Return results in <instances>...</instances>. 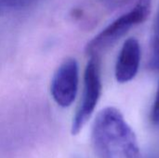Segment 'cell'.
<instances>
[{"mask_svg": "<svg viewBox=\"0 0 159 158\" xmlns=\"http://www.w3.org/2000/svg\"><path fill=\"white\" fill-rule=\"evenodd\" d=\"M79 83V66L75 59L63 61L53 74L50 93L54 102L61 107L67 108L75 102Z\"/></svg>", "mask_w": 159, "mask_h": 158, "instance_id": "obj_4", "label": "cell"}, {"mask_svg": "<svg viewBox=\"0 0 159 158\" xmlns=\"http://www.w3.org/2000/svg\"><path fill=\"white\" fill-rule=\"evenodd\" d=\"M151 67L155 70H159V36L155 38L152 58L150 61Z\"/></svg>", "mask_w": 159, "mask_h": 158, "instance_id": "obj_7", "label": "cell"}, {"mask_svg": "<svg viewBox=\"0 0 159 158\" xmlns=\"http://www.w3.org/2000/svg\"><path fill=\"white\" fill-rule=\"evenodd\" d=\"M151 120L155 125L159 126V86L157 95H156V99H155V102H154V104L152 107Z\"/></svg>", "mask_w": 159, "mask_h": 158, "instance_id": "obj_8", "label": "cell"}, {"mask_svg": "<svg viewBox=\"0 0 159 158\" xmlns=\"http://www.w3.org/2000/svg\"><path fill=\"white\" fill-rule=\"evenodd\" d=\"M154 33H155V38L159 36V9L156 17V20H155V25H154Z\"/></svg>", "mask_w": 159, "mask_h": 158, "instance_id": "obj_10", "label": "cell"}, {"mask_svg": "<svg viewBox=\"0 0 159 158\" xmlns=\"http://www.w3.org/2000/svg\"><path fill=\"white\" fill-rule=\"evenodd\" d=\"M34 0H0V16L22 8Z\"/></svg>", "mask_w": 159, "mask_h": 158, "instance_id": "obj_6", "label": "cell"}, {"mask_svg": "<svg viewBox=\"0 0 159 158\" xmlns=\"http://www.w3.org/2000/svg\"><path fill=\"white\" fill-rule=\"evenodd\" d=\"M142 50L139 41L130 37L121 47L115 69V75L119 83L131 81L137 74L141 63Z\"/></svg>", "mask_w": 159, "mask_h": 158, "instance_id": "obj_5", "label": "cell"}, {"mask_svg": "<svg viewBox=\"0 0 159 158\" xmlns=\"http://www.w3.org/2000/svg\"><path fill=\"white\" fill-rule=\"evenodd\" d=\"M129 0H98L102 6H104L107 8H117L121 6H123L126 2Z\"/></svg>", "mask_w": 159, "mask_h": 158, "instance_id": "obj_9", "label": "cell"}, {"mask_svg": "<svg viewBox=\"0 0 159 158\" xmlns=\"http://www.w3.org/2000/svg\"><path fill=\"white\" fill-rule=\"evenodd\" d=\"M102 94L99 57H89L84 73V87L80 103L72 123V134L77 135L92 116Z\"/></svg>", "mask_w": 159, "mask_h": 158, "instance_id": "obj_3", "label": "cell"}, {"mask_svg": "<svg viewBox=\"0 0 159 158\" xmlns=\"http://www.w3.org/2000/svg\"><path fill=\"white\" fill-rule=\"evenodd\" d=\"M91 142L99 158H141L134 130L115 107L98 113L92 125Z\"/></svg>", "mask_w": 159, "mask_h": 158, "instance_id": "obj_1", "label": "cell"}, {"mask_svg": "<svg viewBox=\"0 0 159 158\" xmlns=\"http://www.w3.org/2000/svg\"><path fill=\"white\" fill-rule=\"evenodd\" d=\"M152 7V0H138L132 9L120 16L93 37L86 47L89 57H100L119 39H121L133 26L145 21Z\"/></svg>", "mask_w": 159, "mask_h": 158, "instance_id": "obj_2", "label": "cell"}]
</instances>
